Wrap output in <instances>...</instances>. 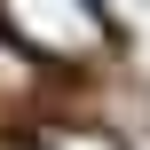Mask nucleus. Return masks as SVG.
<instances>
[{
    "label": "nucleus",
    "instance_id": "obj_1",
    "mask_svg": "<svg viewBox=\"0 0 150 150\" xmlns=\"http://www.w3.org/2000/svg\"><path fill=\"white\" fill-rule=\"evenodd\" d=\"M0 32L40 63H95L111 47V16L95 0H0Z\"/></svg>",
    "mask_w": 150,
    "mask_h": 150
},
{
    "label": "nucleus",
    "instance_id": "obj_2",
    "mask_svg": "<svg viewBox=\"0 0 150 150\" xmlns=\"http://www.w3.org/2000/svg\"><path fill=\"white\" fill-rule=\"evenodd\" d=\"M0 150H40V142H0Z\"/></svg>",
    "mask_w": 150,
    "mask_h": 150
},
{
    "label": "nucleus",
    "instance_id": "obj_3",
    "mask_svg": "<svg viewBox=\"0 0 150 150\" xmlns=\"http://www.w3.org/2000/svg\"><path fill=\"white\" fill-rule=\"evenodd\" d=\"M127 8H142V16H150V0H127Z\"/></svg>",
    "mask_w": 150,
    "mask_h": 150
}]
</instances>
